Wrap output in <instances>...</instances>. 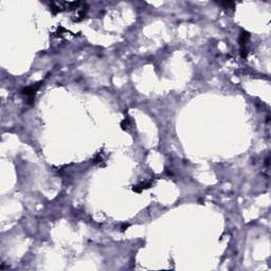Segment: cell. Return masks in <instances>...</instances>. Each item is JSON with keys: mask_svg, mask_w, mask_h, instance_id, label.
I'll return each instance as SVG.
<instances>
[{"mask_svg": "<svg viewBox=\"0 0 271 271\" xmlns=\"http://www.w3.org/2000/svg\"><path fill=\"white\" fill-rule=\"evenodd\" d=\"M128 227H129V225H124V226H122V227H121V231L123 232V231H125Z\"/></svg>", "mask_w": 271, "mask_h": 271, "instance_id": "obj_7", "label": "cell"}, {"mask_svg": "<svg viewBox=\"0 0 271 271\" xmlns=\"http://www.w3.org/2000/svg\"><path fill=\"white\" fill-rule=\"evenodd\" d=\"M132 191L136 193H141L143 190H142V187H141V185H135V187H132Z\"/></svg>", "mask_w": 271, "mask_h": 271, "instance_id": "obj_6", "label": "cell"}, {"mask_svg": "<svg viewBox=\"0 0 271 271\" xmlns=\"http://www.w3.org/2000/svg\"><path fill=\"white\" fill-rule=\"evenodd\" d=\"M40 83L38 84H35L33 85V86H30V87H26V88H25L22 90V93L26 95V97H28V103H31L34 101V97H35V93L37 92V90L39 89V87H40V85H39Z\"/></svg>", "mask_w": 271, "mask_h": 271, "instance_id": "obj_1", "label": "cell"}, {"mask_svg": "<svg viewBox=\"0 0 271 271\" xmlns=\"http://www.w3.org/2000/svg\"><path fill=\"white\" fill-rule=\"evenodd\" d=\"M220 5H222V6H226V7H234L235 3L234 2H230V1H226V2H220Z\"/></svg>", "mask_w": 271, "mask_h": 271, "instance_id": "obj_4", "label": "cell"}, {"mask_svg": "<svg viewBox=\"0 0 271 271\" xmlns=\"http://www.w3.org/2000/svg\"><path fill=\"white\" fill-rule=\"evenodd\" d=\"M240 55L243 58H247L248 56V50H247L246 47H241V50H240Z\"/></svg>", "mask_w": 271, "mask_h": 271, "instance_id": "obj_5", "label": "cell"}, {"mask_svg": "<svg viewBox=\"0 0 271 271\" xmlns=\"http://www.w3.org/2000/svg\"><path fill=\"white\" fill-rule=\"evenodd\" d=\"M249 38H250V34L246 31H241L240 36H239V41H240V46L241 47H246V44L248 42Z\"/></svg>", "mask_w": 271, "mask_h": 271, "instance_id": "obj_2", "label": "cell"}, {"mask_svg": "<svg viewBox=\"0 0 271 271\" xmlns=\"http://www.w3.org/2000/svg\"><path fill=\"white\" fill-rule=\"evenodd\" d=\"M121 127H122V129H123V130H126V129H128L129 127H130V122H129L128 119H124V120L122 121Z\"/></svg>", "mask_w": 271, "mask_h": 271, "instance_id": "obj_3", "label": "cell"}]
</instances>
